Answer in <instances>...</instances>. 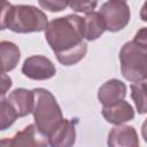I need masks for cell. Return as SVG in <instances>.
<instances>
[{
    "label": "cell",
    "mask_w": 147,
    "mask_h": 147,
    "mask_svg": "<svg viewBox=\"0 0 147 147\" xmlns=\"http://www.w3.org/2000/svg\"><path fill=\"white\" fill-rule=\"evenodd\" d=\"M45 37L63 65L78 63L87 52L84 39V20L78 15L54 18L45 30Z\"/></svg>",
    "instance_id": "1"
},
{
    "label": "cell",
    "mask_w": 147,
    "mask_h": 147,
    "mask_svg": "<svg viewBox=\"0 0 147 147\" xmlns=\"http://www.w3.org/2000/svg\"><path fill=\"white\" fill-rule=\"evenodd\" d=\"M1 30L9 29L17 33L40 32L48 26L47 16L40 9L30 5H17L3 1L0 16Z\"/></svg>",
    "instance_id": "2"
},
{
    "label": "cell",
    "mask_w": 147,
    "mask_h": 147,
    "mask_svg": "<svg viewBox=\"0 0 147 147\" xmlns=\"http://www.w3.org/2000/svg\"><path fill=\"white\" fill-rule=\"evenodd\" d=\"M32 114L37 127L47 137L54 133L63 122L62 110L55 96L45 88H34Z\"/></svg>",
    "instance_id": "3"
},
{
    "label": "cell",
    "mask_w": 147,
    "mask_h": 147,
    "mask_svg": "<svg viewBox=\"0 0 147 147\" xmlns=\"http://www.w3.org/2000/svg\"><path fill=\"white\" fill-rule=\"evenodd\" d=\"M121 71L125 79L138 83L147 79V49L133 41L125 42L119 52Z\"/></svg>",
    "instance_id": "4"
},
{
    "label": "cell",
    "mask_w": 147,
    "mask_h": 147,
    "mask_svg": "<svg viewBox=\"0 0 147 147\" xmlns=\"http://www.w3.org/2000/svg\"><path fill=\"white\" fill-rule=\"evenodd\" d=\"M101 15L106 29L110 32H117L124 29L131 16L130 7L125 1H107L101 6L99 11Z\"/></svg>",
    "instance_id": "5"
},
{
    "label": "cell",
    "mask_w": 147,
    "mask_h": 147,
    "mask_svg": "<svg viewBox=\"0 0 147 147\" xmlns=\"http://www.w3.org/2000/svg\"><path fill=\"white\" fill-rule=\"evenodd\" d=\"M48 137L45 136L36 124L25 126L11 138L2 139L1 147H48Z\"/></svg>",
    "instance_id": "6"
},
{
    "label": "cell",
    "mask_w": 147,
    "mask_h": 147,
    "mask_svg": "<svg viewBox=\"0 0 147 147\" xmlns=\"http://www.w3.org/2000/svg\"><path fill=\"white\" fill-rule=\"evenodd\" d=\"M22 72L30 79L46 80L56 74V68L48 57L42 55H32L24 61Z\"/></svg>",
    "instance_id": "7"
},
{
    "label": "cell",
    "mask_w": 147,
    "mask_h": 147,
    "mask_svg": "<svg viewBox=\"0 0 147 147\" xmlns=\"http://www.w3.org/2000/svg\"><path fill=\"white\" fill-rule=\"evenodd\" d=\"M108 147H139L136 129L130 125H116L108 134Z\"/></svg>",
    "instance_id": "8"
},
{
    "label": "cell",
    "mask_w": 147,
    "mask_h": 147,
    "mask_svg": "<svg viewBox=\"0 0 147 147\" xmlns=\"http://www.w3.org/2000/svg\"><path fill=\"white\" fill-rule=\"evenodd\" d=\"M126 95V85L118 79L106 82L98 91V99L103 107L116 105L124 100Z\"/></svg>",
    "instance_id": "9"
},
{
    "label": "cell",
    "mask_w": 147,
    "mask_h": 147,
    "mask_svg": "<svg viewBox=\"0 0 147 147\" xmlns=\"http://www.w3.org/2000/svg\"><path fill=\"white\" fill-rule=\"evenodd\" d=\"M76 122L63 119L57 130L48 137L51 147H72L76 141Z\"/></svg>",
    "instance_id": "10"
},
{
    "label": "cell",
    "mask_w": 147,
    "mask_h": 147,
    "mask_svg": "<svg viewBox=\"0 0 147 147\" xmlns=\"http://www.w3.org/2000/svg\"><path fill=\"white\" fill-rule=\"evenodd\" d=\"M102 116L108 123H111L115 125H122L123 123L133 119L134 110L129 102L123 100L116 105L103 107Z\"/></svg>",
    "instance_id": "11"
},
{
    "label": "cell",
    "mask_w": 147,
    "mask_h": 147,
    "mask_svg": "<svg viewBox=\"0 0 147 147\" xmlns=\"http://www.w3.org/2000/svg\"><path fill=\"white\" fill-rule=\"evenodd\" d=\"M9 105L16 111L18 117H24L32 113L33 107V92L25 88L14 90L7 98Z\"/></svg>",
    "instance_id": "12"
},
{
    "label": "cell",
    "mask_w": 147,
    "mask_h": 147,
    "mask_svg": "<svg viewBox=\"0 0 147 147\" xmlns=\"http://www.w3.org/2000/svg\"><path fill=\"white\" fill-rule=\"evenodd\" d=\"M0 54H1L2 74L11 71L13 69L16 68L21 57V52L18 46H16L14 42L3 40L0 42Z\"/></svg>",
    "instance_id": "13"
},
{
    "label": "cell",
    "mask_w": 147,
    "mask_h": 147,
    "mask_svg": "<svg viewBox=\"0 0 147 147\" xmlns=\"http://www.w3.org/2000/svg\"><path fill=\"white\" fill-rule=\"evenodd\" d=\"M84 20V38L86 40H95L98 39L107 29L101 15L96 11H92L86 14Z\"/></svg>",
    "instance_id": "14"
},
{
    "label": "cell",
    "mask_w": 147,
    "mask_h": 147,
    "mask_svg": "<svg viewBox=\"0 0 147 147\" xmlns=\"http://www.w3.org/2000/svg\"><path fill=\"white\" fill-rule=\"evenodd\" d=\"M131 98L136 103L139 114L147 113V79L138 83H132L131 86Z\"/></svg>",
    "instance_id": "15"
},
{
    "label": "cell",
    "mask_w": 147,
    "mask_h": 147,
    "mask_svg": "<svg viewBox=\"0 0 147 147\" xmlns=\"http://www.w3.org/2000/svg\"><path fill=\"white\" fill-rule=\"evenodd\" d=\"M16 111L13 109V107L9 105L8 100L5 98H1L0 103V130H6L9 127L17 118Z\"/></svg>",
    "instance_id": "16"
},
{
    "label": "cell",
    "mask_w": 147,
    "mask_h": 147,
    "mask_svg": "<svg viewBox=\"0 0 147 147\" xmlns=\"http://www.w3.org/2000/svg\"><path fill=\"white\" fill-rule=\"evenodd\" d=\"M96 2L95 1H72L69 2V7L75 10V11H79V13H86L90 14L93 11V9L96 7Z\"/></svg>",
    "instance_id": "17"
},
{
    "label": "cell",
    "mask_w": 147,
    "mask_h": 147,
    "mask_svg": "<svg viewBox=\"0 0 147 147\" xmlns=\"http://www.w3.org/2000/svg\"><path fill=\"white\" fill-rule=\"evenodd\" d=\"M39 5L44 9H48L49 11H61V10H63L64 8H67L69 6V2L46 0V1H39Z\"/></svg>",
    "instance_id": "18"
},
{
    "label": "cell",
    "mask_w": 147,
    "mask_h": 147,
    "mask_svg": "<svg viewBox=\"0 0 147 147\" xmlns=\"http://www.w3.org/2000/svg\"><path fill=\"white\" fill-rule=\"evenodd\" d=\"M133 42H136L138 46L147 49V28H141L138 30L134 34Z\"/></svg>",
    "instance_id": "19"
},
{
    "label": "cell",
    "mask_w": 147,
    "mask_h": 147,
    "mask_svg": "<svg viewBox=\"0 0 147 147\" xmlns=\"http://www.w3.org/2000/svg\"><path fill=\"white\" fill-rule=\"evenodd\" d=\"M0 85H1V91H0V93H1V98H3L5 94L7 93V91H8V90L10 88V86H11V79H10V77L7 76L6 74H2Z\"/></svg>",
    "instance_id": "20"
},
{
    "label": "cell",
    "mask_w": 147,
    "mask_h": 147,
    "mask_svg": "<svg viewBox=\"0 0 147 147\" xmlns=\"http://www.w3.org/2000/svg\"><path fill=\"white\" fill-rule=\"evenodd\" d=\"M140 18L145 22H147V1L142 5L141 10H140Z\"/></svg>",
    "instance_id": "21"
},
{
    "label": "cell",
    "mask_w": 147,
    "mask_h": 147,
    "mask_svg": "<svg viewBox=\"0 0 147 147\" xmlns=\"http://www.w3.org/2000/svg\"><path fill=\"white\" fill-rule=\"evenodd\" d=\"M141 134H142L144 140L147 142V118H146L145 122L142 123V126H141Z\"/></svg>",
    "instance_id": "22"
}]
</instances>
